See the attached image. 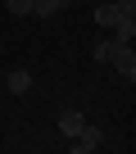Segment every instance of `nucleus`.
<instances>
[{"mask_svg": "<svg viewBox=\"0 0 136 154\" xmlns=\"http://www.w3.org/2000/svg\"><path fill=\"white\" fill-rule=\"evenodd\" d=\"M109 63L118 68L122 82H136V54H131V41H118V45H113V54H109Z\"/></svg>", "mask_w": 136, "mask_h": 154, "instance_id": "nucleus-1", "label": "nucleus"}, {"mask_svg": "<svg viewBox=\"0 0 136 154\" xmlns=\"http://www.w3.org/2000/svg\"><path fill=\"white\" fill-rule=\"evenodd\" d=\"M100 127H91V122H82V131L77 136H68V149H73V154H91V149H100Z\"/></svg>", "mask_w": 136, "mask_h": 154, "instance_id": "nucleus-2", "label": "nucleus"}, {"mask_svg": "<svg viewBox=\"0 0 136 154\" xmlns=\"http://www.w3.org/2000/svg\"><path fill=\"white\" fill-rule=\"evenodd\" d=\"M82 122H86V118H82L77 109H59V118H54L59 136H77V131H82Z\"/></svg>", "mask_w": 136, "mask_h": 154, "instance_id": "nucleus-3", "label": "nucleus"}, {"mask_svg": "<svg viewBox=\"0 0 136 154\" xmlns=\"http://www.w3.org/2000/svg\"><path fill=\"white\" fill-rule=\"evenodd\" d=\"M122 18H127V14H122V9H118V5H100V9H95V23H100V27H104V32H113V27H118V23H122Z\"/></svg>", "mask_w": 136, "mask_h": 154, "instance_id": "nucleus-4", "label": "nucleus"}, {"mask_svg": "<svg viewBox=\"0 0 136 154\" xmlns=\"http://www.w3.org/2000/svg\"><path fill=\"white\" fill-rule=\"evenodd\" d=\"M5 86H9L14 95H23V91L32 86V72H23V68H9V82H5Z\"/></svg>", "mask_w": 136, "mask_h": 154, "instance_id": "nucleus-5", "label": "nucleus"}, {"mask_svg": "<svg viewBox=\"0 0 136 154\" xmlns=\"http://www.w3.org/2000/svg\"><path fill=\"white\" fill-rule=\"evenodd\" d=\"M113 45H118V36H100V41H95V59H100V63H109Z\"/></svg>", "mask_w": 136, "mask_h": 154, "instance_id": "nucleus-6", "label": "nucleus"}, {"mask_svg": "<svg viewBox=\"0 0 136 154\" xmlns=\"http://www.w3.org/2000/svg\"><path fill=\"white\" fill-rule=\"evenodd\" d=\"M113 36H118V41H131V36H136V18H122V23L113 27Z\"/></svg>", "mask_w": 136, "mask_h": 154, "instance_id": "nucleus-7", "label": "nucleus"}, {"mask_svg": "<svg viewBox=\"0 0 136 154\" xmlns=\"http://www.w3.org/2000/svg\"><path fill=\"white\" fill-rule=\"evenodd\" d=\"M5 9H9L14 18H23V14H32V0H5Z\"/></svg>", "mask_w": 136, "mask_h": 154, "instance_id": "nucleus-8", "label": "nucleus"}, {"mask_svg": "<svg viewBox=\"0 0 136 154\" xmlns=\"http://www.w3.org/2000/svg\"><path fill=\"white\" fill-rule=\"evenodd\" d=\"M113 5H118V9L127 14V18H136V0H113Z\"/></svg>", "mask_w": 136, "mask_h": 154, "instance_id": "nucleus-9", "label": "nucleus"}, {"mask_svg": "<svg viewBox=\"0 0 136 154\" xmlns=\"http://www.w3.org/2000/svg\"><path fill=\"white\" fill-rule=\"evenodd\" d=\"M50 5H54V14H59V9H68V5H73V0H50Z\"/></svg>", "mask_w": 136, "mask_h": 154, "instance_id": "nucleus-10", "label": "nucleus"}, {"mask_svg": "<svg viewBox=\"0 0 136 154\" xmlns=\"http://www.w3.org/2000/svg\"><path fill=\"white\" fill-rule=\"evenodd\" d=\"M0 54H5V45H0Z\"/></svg>", "mask_w": 136, "mask_h": 154, "instance_id": "nucleus-11", "label": "nucleus"}]
</instances>
